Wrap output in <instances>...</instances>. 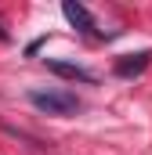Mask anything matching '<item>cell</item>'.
<instances>
[{
    "instance_id": "1",
    "label": "cell",
    "mask_w": 152,
    "mask_h": 155,
    "mask_svg": "<svg viewBox=\"0 0 152 155\" xmlns=\"http://www.w3.org/2000/svg\"><path fill=\"white\" fill-rule=\"evenodd\" d=\"M29 105L47 116H73L80 112V97L73 90H29Z\"/></svg>"
},
{
    "instance_id": "2",
    "label": "cell",
    "mask_w": 152,
    "mask_h": 155,
    "mask_svg": "<svg viewBox=\"0 0 152 155\" xmlns=\"http://www.w3.org/2000/svg\"><path fill=\"white\" fill-rule=\"evenodd\" d=\"M43 65H47V72H54V76H62V79H73V83H94V72L83 69V65L58 61V58H43Z\"/></svg>"
},
{
    "instance_id": "3",
    "label": "cell",
    "mask_w": 152,
    "mask_h": 155,
    "mask_svg": "<svg viewBox=\"0 0 152 155\" xmlns=\"http://www.w3.org/2000/svg\"><path fill=\"white\" fill-rule=\"evenodd\" d=\"M62 15H65V22L73 25L76 33H83V36H91V33H94V18H91V11H87L83 4L65 0V4H62Z\"/></svg>"
},
{
    "instance_id": "4",
    "label": "cell",
    "mask_w": 152,
    "mask_h": 155,
    "mask_svg": "<svg viewBox=\"0 0 152 155\" xmlns=\"http://www.w3.org/2000/svg\"><path fill=\"white\" fill-rule=\"evenodd\" d=\"M149 61H152V51H138V54H123V58L116 61V76H119V79H134V76H141V72L149 69Z\"/></svg>"
}]
</instances>
